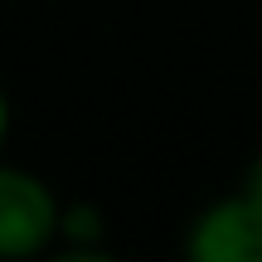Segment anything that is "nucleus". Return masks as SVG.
<instances>
[{
	"instance_id": "obj_1",
	"label": "nucleus",
	"mask_w": 262,
	"mask_h": 262,
	"mask_svg": "<svg viewBox=\"0 0 262 262\" xmlns=\"http://www.w3.org/2000/svg\"><path fill=\"white\" fill-rule=\"evenodd\" d=\"M63 204L49 180L25 165H0V257H34L58 243Z\"/></svg>"
},
{
	"instance_id": "obj_2",
	"label": "nucleus",
	"mask_w": 262,
	"mask_h": 262,
	"mask_svg": "<svg viewBox=\"0 0 262 262\" xmlns=\"http://www.w3.org/2000/svg\"><path fill=\"white\" fill-rule=\"evenodd\" d=\"M185 253L194 262H262V204L253 194H228L199 209Z\"/></svg>"
},
{
	"instance_id": "obj_3",
	"label": "nucleus",
	"mask_w": 262,
	"mask_h": 262,
	"mask_svg": "<svg viewBox=\"0 0 262 262\" xmlns=\"http://www.w3.org/2000/svg\"><path fill=\"white\" fill-rule=\"evenodd\" d=\"M58 248L68 257H102L107 253V224L97 204H68L58 219Z\"/></svg>"
},
{
	"instance_id": "obj_4",
	"label": "nucleus",
	"mask_w": 262,
	"mask_h": 262,
	"mask_svg": "<svg viewBox=\"0 0 262 262\" xmlns=\"http://www.w3.org/2000/svg\"><path fill=\"white\" fill-rule=\"evenodd\" d=\"M243 194H253L257 204H262V156L248 165V175H243Z\"/></svg>"
},
{
	"instance_id": "obj_5",
	"label": "nucleus",
	"mask_w": 262,
	"mask_h": 262,
	"mask_svg": "<svg viewBox=\"0 0 262 262\" xmlns=\"http://www.w3.org/2000/svg\"><path fill=\"white\" fill-rule=\"evenodd\" d=\"M5 136H10V97L0 88V146H5Z\"/></svg>"
}]
</instances>
